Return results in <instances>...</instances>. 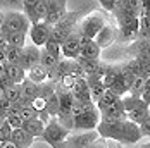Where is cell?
Returning <instances> with one entry per match:
<instances>
[{"instance_id": "1", "label": "cell", "mask_w": 150, "mask_h": 148, "mask_svg": "<svg viewBox=\"0 0 150 148\" xmlns=\"http://www.w3.org/2000/svg\"><path fill=\"white\" fill-rule=\"evenodd\" d=\"M97 133L100 134V138L114 140L119 145H135L143 138L138 124L131 122L129 119H122V121L100 119L97 126Z\"/></svg>"}, {"instance_id": "2", "label": "cell", "mask_w": 150, "mask_h": 148, "mask_svg": "<svg viewBox=\"0 0 150 148\" xmlns=\"http://www.w3.org/2000/svg\"><path fill=\"white\" fill-rule=\"evenodd\" d=\"M31 21L28 19V16L23 11H7L4 14L2 24H0V31L5 33H26L30 31Z\"/></svg>"}, {"instance_id": "3", "label": "cell", "mask_w": 150, "mask_h": 148, "mask_svg": "<svg viewBox=\"0 0 150 148\" xmlns=\"http://www.w3.org/2000/svg\"><path fill=\"white\" fill-rule=\"evenodd\" d=\"M105 24V17L102 14H98V12H93V14H88V16H83V19L79 21V24H78V31L81 33V35H85V36H88V38H95L97 36V33L104 28Z\"/></svg>"}, {"instance_id": "4", "label": "cell", "mask_w": 150, "mask_h": 148, "mask_svg": "<svg viewBox=\"0 0 150 148\" xmlns=\"http://www.w3.org/2000/svg\"><path fill=\"white\" fill-rule=\"evenodd\" d=\"M69 131L60 124L55 117H50L48 122L45 124V129H43V134H42V140L48 143V145H54V143H59V141H64L67 138Z\"/></svg>"}, {"instance_id": "5", "label": "cell", "mask_w": 150, "mask_h": 148, "mask_svg": "<svg viewBox=\"0 0 150 148\" xmlns=\"http://www.w3.org/2000/svg\"><path fill=\"white\" fill-rule=\"evenodd\" d=\"M98 138L100 134L97 133V129H90V131H71L66 140L74 148H88Z\"/></svg>"}, {"instance_id": "6", "label": "cell", "mask_w": 150, "mask_h": 148, "mask_svg": "<svg viewBox=\"0 0 150 148\" xmlns=\"http://www.w3.org/2000/svg\"><path fill=\"white\" fill-rule=\"evenodd\" d=\"M50 30H52V26H48L45 21L33 23L30 26V31H28V36H30L31 43L42 48L48 42V38H50Z\"/></svg>"}, {"instance_id": "7", "label": "cell", "mask_w": 150, "mask_h": 148, "mask_svg": "<svg viewBox=\"0 0 150 148\" xmlns=\"http://www.w3.org/2000/svg\"><path fill=\"white\" fill-rule=\"evenodd\" d=\"M79 33L76 28L73 33H69V36L60 43V50H62V57L64 59H76L79 55Z\"/></svg>"}, {"instance_id": "8", "label": "cell", "mask_w": 150, "mask_h": 148, "mask_svg": "<svg viewBox=\"0 0 150 148\" xmlns=\"http://www.w3.org/2000/svg\"><path fill=\"white\" fill-rule=\"evenodd\" d=\"M36 64H40V47H36V45H24L23 48H21V59H19V66L24 69V71H28L30 67L33 66H36Z\"/></svg>"}, {"instance_id": "9", "label": "cell", "mask_w": 150, "mask_h": 148, "mask_svg": "<svg viewBox=\"0 0 150 148\" xmlns=\"http://www.w3.org/2000/svg\"><path fill=\"white\" fill-rule=\"evenodd\" d=\"M85 11H86V9H79V11H73V12H69V11H67V12L64 14V17H62L59 23L55 24V28H59V30L66 31L67 35H69V33H73V31L78 28L79 21L83 19Z\"/></svg>"}, {"instance_id": "10", "label": "cell", "mask_w": 150, "mask_h": 148, "mask_svg": "<svg viewBox=\"0 0 150 148\" xmlns=\"http://www.w3.org/2000/svg\"><path fill=\"white\" fill-rule=\"evenodd\" d=\"M93 40H95V43L98 45L100 48H107V47H110L117 40V28H114L110 24H105L104 28L97 33V36Z\"/></svg>"}, {"instance_id": "11", "label": "cell", "mask_w": 150, "mask_h": 148, "mask_svg": "<svg viewBox=\"0 0 150 148\" xmlns=\"http://www.w3.org/2000/svg\"><path fill=\"white\" fill-rule=\"evenodd\" d=\"M100 119H110V121H122V119H128L126 112H124V107L121 104V98H117L114 104L107 105L105 109L100 110Z\"/></svg>"}, {"instance_id": "12", "label": "cell", "mask_w": 150, "mask_h": 148, "mask_svg": "<svg viewBox=\"0 0 150 148\" xmlns=\"http://www.w3.org/2000/svg\"><path fill=\"white\" fill-rule=\"evenodd\" d=\"M149 114H150V105L145 104L143 100H140V102H138V104H136L135 107H133V109H131V110L126 114V116H128V119H129L131 122L140 124V122L147 117Z\"/></svg>"}, {"instance_id": "13", "label": "cell", "mask_w": 150, "mask_h": 148, "mask_svg": "<svg viewBox=\"0 0 150 148\" xmlns=\"http://www.w3.org/2000/svg\"><path fill=\"white\" fill-rule=\"evenodd\" d=\"M11 140L16 143V147L17 148H31L33 141H35V138H33L26 129H23V128L12 129V136H11Z\"/></svg>"}, {"instance_id": "14", "label": "cell", "mask_w": 150, "mask_h": 148, "mask_svg": "<svg viewBox=\"0 0 150 148\" xmlns=\"http://www.w3.org/2000/svg\"><path fill=\"white\" fill-rule=\"evenodd\" d=\"M2 66H4L5 73H7V76H9V79H11L12 83H16V85H21L23 79L26 78V71H24L19 64H9V62H4Z\"/></svg>"}, {"instance_id": "15", "label": "cell", "mask_w": 150, "mask_h": 148, "mask_svg": "<svg viewBox=\"0 0 150 148\" xmlns=\"http://www.w3.org/2000/svg\"><path fill=\"white\" fill-rule=\"evenodd\" d=\"M23 129H26L33 138H42L43 129H45V122L40 117L30 119V121H23Z\"/></svg>"}, {"instance_id": "16", "label": "cell", "mask_w": 150, "mask_h": 148, "mask_svg": "<svg viewBox=\"0 0 150 148\" xmlns=\"http://www.w3.org/2000/svg\"><path fill=\"white\" fill-rule=\"evenodd\" d=\"M26 78L30 81H33V83L42 85V83H45L48 79V69H45L42 64H36V66H33V67H30L26 71Z\"/></svg>"}, {"instance_id": "17", "label": "cell", "mask_w": 150, "mask_h": 148, "mask_svg": "<svg viewBox=\"0 0 150 148\" xmlns=\"http://www.w3.org/2000/svg\"><path fill=\"white\" fill-rule=\"evenodd\" d=\"M76 62L79 64V67L83 69V73H85V78H91V76H95L97 71L100 69V62L98 60H91V59H83V57H76Z\"/></svg>"}, {"instance_id": "18", "label": "cell", "mask_w": 150, "mask_h": 148, "mask_svg": "<svg viewBox=\"0 0 150 148\" xmlns=\"http://www.w3.org/2000/svg\"><path fill=\"white\" fill-rule=\"evenodd\" d=\"M100 50H102V48L95 43V40H90L86 45H83V47L79 48V55H78V57L98 60V57H100Z\"/></svg>"}, {"instance_id": "19", "label": "cell", "mask_w": 150, "mask_h": 148, "mask_svg": "<svg viewBox=\"0 0 150 148\" xmlns=\"http://www.w3.org/2000/svg\"><path fill=\"white\" fill-rule=\"evenodd\" d=\"M38 95H40V85L30 81L28 78H24L23 83H21V97H24V98H28V100H33V98L38 97Z\"/></svg>"}, {"instance_id": "20", "label": "cell", "mask_w": 150, "mask_h": 148, "mask_svg": "<svg viewBox=\"0 0 150 148\" xmlns=\"http://www.w3.org/2000/svg\"><path fill=\"white\" fill-rule=\"evenodd\" d=\"M26 33H5L4 38H5V43L17 47V48H23L26 45Z\"/></svg>"}, {"instance_id": "21", "label": "cell", "mask_w": 150, "mask_h": 148, "mask_svg": "<svg viewBox=\"0 0 150 148\" xmlns=\"http://www.w3.org/2000/svg\"><path fill=\"white\" fill-rule=\"evenodd\" d=\"M45 98V110L48 114V117H55L57 112H59V97L57 93H52L48 97H43Z\"/></svg>"}, {"instance_id": "22", "label": "cell", "mask_w": 150, "mask_h": 148, "mask_svg": "<svg viewBox=\"0 0 150 148\" xmlns=\"http://www.w3.org/2000/svg\"><path fill=\"white\" fill-rule=\"evenodd\" d=\"M119 78V67H114V66H107V71L104 73L102 76V85H104L105 88H110L114 83H116V79Z\"/></svg>"}, {"instance_id": "23", "label": "cell", "mask_w": 150, "mask_h": 148, "mask_svg": "<svg viewBox=\"0 0 150 148\" xmlns=\"http://www.w3.org/2000/svg\"><path fill=\"white\" fill-rule=\"evenodd\" d=\"M59 60H60L59 57H55V55L48 54L45 48H40V64H42L45 69H52V67H55Z\"/></svg>"}, {"instance_id": "24", "label": "cell", "mask_w": 150, "mask_h": 148, "mask_svg": "<svg viewBox=\"0 0 150 148\" xmlns=\"http://www.w3.org/2000/svg\"><path fill=\"white\" fill-rule=\"evenodd\" d=\"M88 86H90L91 102H93V104H97V102H98V98L104 95V91L107 88L102 85V81H88Z\"/></svg>"}, {"instance_id": "25", "label": "cell", "mask_w": 150, "mask_h": 148, "mask_svg": "<svg viewBox=\"0 0 150 148\" xmlns=\"http://www.w3.org/2000/svg\"><path fill=\"white\" fill-rule=\"evenodd\" d=\"M117 98H121V97H117L116 93H112L110 90H105V91H104V95H102V97L98 98V102H97L95 105H97V109H98V110H102V109H105L107 105L114 104V102H116Z\"/></svg>"}, {"instance_id": "26", "label": "cell", "mask_w": 150, "mask_h": 148, "mask_svg": "<svg viewBox=\"0 0 150 148\" xmlns=\"http://www.w3.org/2000/svg\"><path fill=\"white\" fill-rule=\"evenodd\" d=\"M4 52H5V62H9V64H19L21 48L12 47V45H7V47L4 48Z\"/></svg>"}, {"instance_id": "27", "label": "cell", "mask_w": 150, "mask_h": 148, "mask_svg": "<svg viewBox=\"0 0 150 148\" xmlns=\"http://www.w3.org/2000/svg\"><path fill=\"white\" fill-rule=\"evenodd\" d=\"M135 60H136V64H138V67H140L142 76L145 79H149L150 78V57L149 55H136Z\"/></svg>"}, {"instance_id": "28", "label": "cell", "mask_w": 150, "mask_h": 148, "mask_svg": "<svg viewBox=\"0 0 150 148\" xmlns=\"http://www.w3.org/2000/svg\"><path fill=\"white\" fill-rule=\"evenodd\" d=\"M145 83H147V79H145L143 76H136V78H133L128 93H129V95H138V97H140V93H142L143 88H145Z\"/></svg>"}, {"instance_id": "29", "label": "cell", "mask_w": 150, "mask_h": 148, "mask_svg": "<svg viewBox=\"0 0 150 148\" xmlns=\"http://www.w3.org/2000/svg\"><path fill=\"white\" fill-rule=\"evenodd\" d=\"M5 95H7L9 102H17L21 98V85H16V83L7 85L5 86Z\"/></svg>"}, {"instance_id": "30", "label": "cell", "mask_w": 150, "mask_h": 148, "mask_svg": "<svg viewBox=\"0 0 150 148\" xmlns=\"http://www.w3.org/2000/svg\"><path fill=\"white\" fill-rule=\"evenodd\" d=\"M42 48H45L48 54H52V55H55V57H59V59H62V50H60V43H57V42H52V40H48Z\"/></svg>"}, {"instance_id": "31", "label": "cell", "mask_w": 150, "mask_h": 148, "mask_svg": "<svg viewBox=\"0 0 150 148\" xmlns=\"http://www.w3.org/2000/svg\"><path fill=\"white\" fill-rule=\"evenodd\" d=\"M67 36H69V35H67L66 31H62V30H59V28H55V26H52V30H50V38H48V40L57 42V43H62Z\"/></svg>"}, {"instance_id": "32", "label": "cell", "mask_w": 150, "mask_h": 148, "mask_svg": "<svg viewBox=\"0 0 150 148\" xmlns=\"http://www.w3.org/2000/svg\"><path fill=\"white\" fill-rule=\"evenodd\" d=\"M11 136H12V128H11V124H9L7 121H4V122L0 124V143L11 140Z\"/></svg>"}, {"instance_id": "33", "label": "cell", "mask_w": 150, "mask_h": 148, "mask_svg": "<svg viewBox=\"0 0 150 148\" xmlns=\"http://www.w3.org/2000/svg\"><path fill=\"white\" fill-rule=\"evenodd\" d=\"M19 116H21V119H23V121H30V119L38 117L36 110H35L31 105H26V107H23V109H21V112H19Z\"/></svg>"}, {"instance_id": "34", "label": "cell", "mask_w": 150, "mask_h": 148, "mask_svg": "<svg viewBox=\"0 0 150 148\" xmlns=\"http://www.w3.org/2000/svg\"><path fill=\"white\" fill-rule=\"evenodd\" d=\"M5 121L11 124V128H12V129L23 128V119H21V116H17V114H14V116H7Z\"/></svg>"}, {"instance_id": "35", "label": "cell", "mask_w": 150, "mask_h": 148, "mask_svg": "<svg viewBox=\"0 0 150 148\" xmlns=\"http://www.w3.org/2000/svg\"><path fill=\"white\" fill-rule=\"evenodd\" d=\"M138 128H140V131H142V136H149L150 138V114L138 124Z\"/></svg>"}, {"instance_id": "36", "label": "cell", "mask_w": 150, "mask_h": 148, "mask_svg": "<svg viewBox=\"0 0 150 148\" xmlns=\"http://www.w3.org/2000/svg\"><path fill=\"white\" fill-rule=\"evenodd\" d=\"M38 2H40V0H23V12L28 16L31 11L35 9V5H36Z\"/></svg>"}, {"instance_id": "37", "label": "cell", "mask_w": 150, "mask_h": 148, "mask_svg": "<svg viewBox=\"0 0 150 148\" xmlns=\"http://www.w3.org/2000/svg\"><path fill=\"white\" fill-rule=\"evenodd\" d=\"M97 2L104 7L105 11L112 12V11H114V7H116V2H117V0H97Z\"/></svg>"}, {"instance_id": "38", "label": "cell", "mask_w": 150, "mask_h": 148, "mask_svg": "<svg viewBox=\"0 0 150 148\" xmlns=\"http://www.w3.org/2000/svg\"><path fill=\"white\" fill-rule=\"evenodd\" d=\"M88 148H109V145L105 143L104 138H98V140H97V141H93Z\"/></svg>"}, {"instance_id": "39", "label": "cell", "mask_w": 150, "mask_h": 148, "mask_svg": "<svg viewBox=\"0 0 150 148\" xmlns=\"http://www.w3.org/2000/svg\"><path fill=\"white\" fill-rule=\"evenodd\" d=\"M52 148H74L67 140H64V141H59V143H54V145H50Z\"/></svg>"}, {"instance_id": "40", "label": "cell", "mask_w": 150, "mask_h": 148, "mask_svg": "<svg viewBox=\"0 0 150 148\" xmlns=\"http://www.w3.org/2000/svg\"><path fill=\"white\" fill-rule=\"evenodd\" d=\"M0 148H17V147H16V143L12 140H7V141H2L0 143Z\"/></svg>"}, {"instance_id": "41", "label": "cell", "mask_w": 150, "mask_h": 148, "mask_svg": "<svg viewBox=\"0 0 150 148\" xmlns=\"http://www.w3.org/2000/svg\"><path fill=\"white\" fill-rule=\"evenodd\" d=\"M7 100V95H5V86L4 85H0V104L2 102H5Z\"/></svg>"}, {"instance_id": "42", "label": "cell", "mask_w": 150, "mask_h": 148, "mask_svg": "<svg viewBox=\"0 0 150 148\" xmlns=\"http://www.w3.org/2000/svg\"><path fill=\"white\" fill-rule=\"evenodd\" d=\"M4 121H5V116H4V114H0V124H2Z\"/></svg>"}, {"instance_id": "43", "label": "cell", "mask_w": 150, "mask_h": 148, "mask_svg": "<svg viewBox=\"0 0 150 148\" xmlns=\"http://www.w3.org/2000/svg\"><path fill=\"white\" fill-rule=\"evenodd\" d=\"M140 148H150V143H145V145H142Z\"/></svg>"}, {"instance_id": "44", "label": "cell", "mask_w": 150, "mask_h": 148, "mask_svg": "<svg viewBox=\"0 0 150 148\" xmlns=\"http://www.w3.org/2000/svg\"><path fill=\"white\" fill-rule=\"evenodd\" d=\"M2 19H4V14H2V12H0V24H2Z\"/></svg>"}, {"instance_id": "45", "label": "cell", "mask_w": 150, "mask_h": 148, "mask_svg": "<svg viewBox=\"0 0 150 148\" xmlns=\"http://www.w3.org/2000/svg\"><path fill=\"white\" fill-rule=\"evenodd\" d=\"M149 38H150V31H149Z\"/></svg>"}, {"instance_id": "46", "label": "cell", "mask_w": 150, "mask_h": 148, "mask_svg": "<svg viewBox=\"0 0 150 148\" xmlns=\"http://www.w3.org/2000/svg\"><path fill=\"white\" fill-rule=\"evenodd\" d=\"M0 114H2V109H0Z\"/></svg>"}]
</instances>
